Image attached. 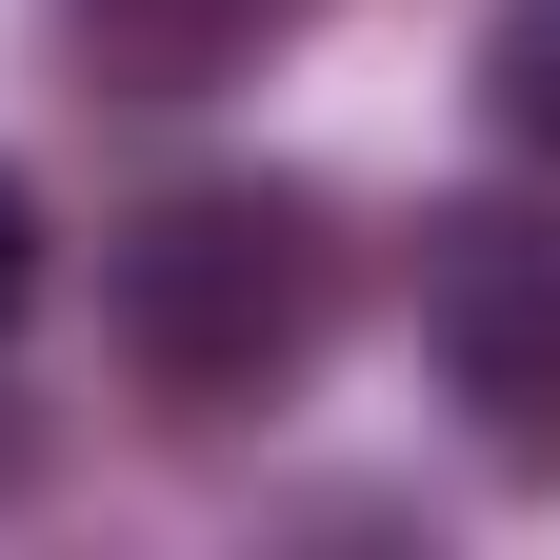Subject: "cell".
<instances>
[{"instance_id": "cell-1", "label": "cell", "mask_w": 560, "mask_h": 560, "mask_svg": "<svg viewBox=\"0 0 560 560\" xmlns=\"http://www.w3.org/2000/svg\"><path fill=\"white\" fill-rule=\"evenodd\" d=\"M101 340L140 400H280L340 340V221L301 180H161L101 221Z\"/></svg>"}, {"instance_id": "cell-2", "label": "cell", "mask_w": 560, "mask_h": 560, "mask_svg": "<svg viewBox=\"0 0 560 560\" xmlns=\"http://www.w3.org/2000/svg\"><path fill=\"white\" fill-rule=\"evenodd\" d=\"M420 361L501 460H560V200H441L420 221Z\"/></svg>"}, {"instance_id": "cell-3", "label": "cell", "mask_w": 560, "mask_h": 560, "mask_svg": "<svg viewBox=\"0 0 560 560\" xmlns=\"http://www.w3.org/2000/svg\"><path fill=\"white\" fill-rule=\"evenodd\" d=\"M301 21H320V0H81V60H101L120 101H221V81H260Z\"/></svg>"}, {"instance_id": "cell-4", "label": "cell", "mask_w": 560, "mask_h": 560, "mask_svg": "<svg viewBox=\"0 0 560 560\" xmlns=\"http://www.w3.org/2000/svg\"><path fill=\"white\" fill-rule=\"evenodd\" d=\"M480 120L560 180V0H501V21H480Z\"/></svg>"}, {"instance_id": "cell-5", "label": "cell", "mask_w": 560, "mask_h": 560, "mask_svg": "<svg viewBox=\"0 0 560 560\" xmlns=\"http://www.w3.org/2000/svg\"><path fill=\"white\" fill-rule=\"evenodd\" d=\"M21 301H40V180L0 161V320H21Z\"/></svg>"}, {"instance_id": "cell-6", "label": "cell", "mask_w": 560, "mask_h": 560, "mask_svg": "<svg viewBox=\"0 0 560 560\" xmlns=\"http://www.w3.org/2000/svg\"><path fill=\"white\" fill-rule=\"evenodd\" d=\"M40 460H60V420H40L21 381H0V501H40Z\"/></svg>"}]
</instances>
